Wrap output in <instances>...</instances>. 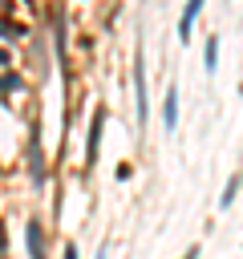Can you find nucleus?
Returning a JSON list of instances; mask_svg holds the SVG:
<instances>
[{
  "label": "nucleus",
  "mask_w": 243,
  "mask_h": 259,
  "mask_svg": "<svg viewBox=\"0 0 243 259\" xmlns=\"http://www.w3.org/2000/svg\"><path fill=\"white\" fill-rule=\"evenodd\" d=\"M134 105H138V125H146V117H150V93H146V57H142V49L134 57Z\"/></svg>",
  "instance_id": "nucleus-1"
},
{
  "label": "nucleus",
  "mask_w": 243,
  "mask_h": 259,
  "mask_svg": "<svg viewBox=\"0 0 243 259\" xmlns=\"http://www.w3.org/2000/svg\"><path fill=\"white\" fill-rule=\"evenodd\" d=\"M101 125H105V109H97V113H93V121H89V142H85V166H93V162H97V146H101Z\"/></svg>",
  "instance_id": "nucleus-2"
},
{
  "label": "nucleus",
  "mask_w": 243,
  "mask_h": 259,
  "mask_svg": "<svg viewBox=\"0 0 243 259\" xmlns=\"http://www.w3.org/2000/svg\"><path fill=\"white\" fill-rule=\"evenodd\" d=\"M24 243H28V255H32V259H45V227H40L36 219H28V227H24Z\"/></svg>",
  "instance_id": "nucleus-3"
},
{
  "label": "nucleus",
  "mask_w": 243,
  "mask_h": 259,
  "mask_svg": "<svg viewBox=\"0 0 243 259\" xmlns=\"http://www.w3.org/2000/svg\"><path fill=\"white\" fill-rule=\"evenodd\" d=\"M198 12H202V0H190V4L182 8V16H178V40H190V28H194Z\"/></svg>",
  "instance_id": "nucleus-4"
},
{
  "label": "nucleus",
  "mask_w": 243,
  "mask_h": 259,
  "mask_svg": "<svg viewBox=\"0 0 243 259\" xmlns=\"http://www.w3.org/2000/svg\"><path fill=\"white\" fill-rule=\"evenodd\" d=\"M162 125H166V130L178 125V85H170L166 97H162Z\"/></svg>",
  "instance_id": "nucleus-5"
},
{
  "label": "nucleus",
  "mask_w": 243,
  "mask_h": 259,
  "mask_svg": "<svg viewBox=\"0 0 243 259\" xmlns=\"http://www.w3.org/2000/svg\"><path fill=\"white\" fill-rule=\"evenodd\" d=\"M202 65H207V73H215V69H219V36H207V49H202Z\"/></svg>",
  "instance_id": "nucleus-6"
},
{
  "label": "nucleus",
  "mask_w": 243,
  "mask_h": 259,
  "mask_svg": "<svg viewBox=\"0 0 243 259\" xmlns=\"http://www.w3.org/2000/svg\"><path fill=\"white\" fill-rule=\"evenodd\" d=\"M235 190H239V178H231V182L223 186V194H219V210H227V206L235 202Z\"/></svg>",
  "instance_id": "nucleus-7"
},
{
  "label": "nucleus",
  "mask_w": 243,
  "mask_h": 259,
  "mask_svg": "<svg viewBox=\"0 0 243 259\" xmlns=\"http://www.w3.org/2000/svg\"><path fill=\"white\" fill-rule=\"evenodd\" d=\"M16 85H20V77H12V73H8V77H0V89H16Z\"/></svg>",
  "instance_id": "nucleus-8"
},
{
  "label": "nucleus",
  "mask_w": 243,
  "mask_h": 259,
  "mask_svg": "<svg viewBox=\"0 0 243 259\" xmlns=\"http://www.w3.org/2000/svg\"><path fill=\"white\" fill-rule=\"evenodd\" d=\"M65 259H77V247L73 243H65Z\"/></svg>",
  "instance_id": "nucleus-9"
},
{
  "label": "nucleus",
  "mask_w": 243,
  "mask_h": 259,
  "mask_svg": "<svg viewBox=\"0 0 243 259\" xmlns=\"http://www.w3.org/2000/svg\"><path fill=\"white\" fill-rule=\"evenodd\" d=\"M182 259H198V247H190V251H186V255H182Z\"/></svg>",
  "instance_id": "nucleus-10"
},
{
  "label": "nucleus",
  "mask_w": 243,
  "mask_h": 259,
  "mask_svg": "<svg viewBox=\"0 0 243 259\" xmlns=\"http://www.w3.org/2000/svg\"><path fill=\"white\" fill-rule=\"evenodd\" d=\"M105 255H109V247H97V259H105Z\"/></svg>",
  "instance_id": "nucleus-11"
}]
</instances>
